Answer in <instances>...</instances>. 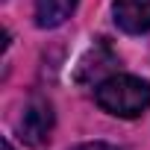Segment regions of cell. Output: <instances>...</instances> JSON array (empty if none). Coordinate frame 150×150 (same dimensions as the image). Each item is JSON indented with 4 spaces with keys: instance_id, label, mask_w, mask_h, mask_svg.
Here are the masks:
<instances>
[{
    "instance_id": "cell-4",
    "label": "cell",
    "mask_w": 150,
    "mask_h": 150,
    "mask_svg": "<svg viewBox=\"0 0 150 150\" xmlns=\"http://www.w3.org/2000/svg\"><path fill=\"white\" fill-rule=\"evenodd\" d=\"M77 0H35V24L41 30H53L71 18Z\"/></svg>"
},
{
    "instance_id": "cell-1",
    "label": "cell",
    "mask_w": 150,
    "mask_h": 150,
    "mask_svg": "<svg viewBox=\"0 0 150 150\" xmlns=\"http://www.w3.org/2000/svg\"><path fill=\"white\" fill-rule=\"evenodd\" d=\"M94 100L115 118H138L144 109H150V83L132 74H115L94 88Z\"/></svg>"
},
{
    "instance_id": "cell-3",
    "label": "cell",
    "mask_w": 150,
    "mask_h": 150,
    "mask_svg": "<svg viewBox=\"0 0 150 150\" xmlns=\"http://www.w3.org/2000/svg\"><path fill=\"white\" fill-rule=\"evenodd\" d=\"M115 24L124 33H147L150 0H115Z\"/></svg>"
},
{
    "instance_id": "cell-6",
    "label": "cell",
    "mask_w": 150,
    "mask_h": 150,
    "mask_svg": "<svg viewBox=\"0 0 150 150\" xmlns=\"http://www.w3.org/2000/svg\"><path fill=\"white\" fill-rule=\"evenodd\" d=\"M3 150H15V147H12V141H9V138H3Z\"/></svg>"
},
{
    "instance_id": "cell-5",
    "label": "cell",
    "mask_w": 150,
    "mask_h": 150,
    "mask_svg": "<svg viewBox=\"0 0 150 150\" xmlns=\"http://www.w3.org/2000/svg\"><path fill=\"white\" fill-rule=\"evenodd\" d=\"M74 150H118V147H112V144H106V141H88V144L74 147Z\"/></svg>"
},
{
    "instance_id": "cell-2",
    "label": "cell",
    "mask_w": 150,
    "mask_h": 150,
    "mask_svg": "<svg viewBox=\"0 0 150 150\" xmlns=\"http://www.w3.org/2000/svg\"><path fill=\"white\" fill-rule=\"evenodd\" d=\"M50 129H53V106H50L44 97H33V100L24 106V115H21V121H18L21 138H24L30 147H41V144L50 138Z\"/></svg>"
}]
</instances>
